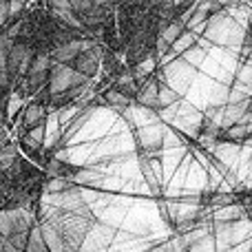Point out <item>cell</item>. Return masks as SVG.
<instances>
[{
	"label": "cell",
	"instance_id": "9",
	"mask_svg": "<svg viewBox=\"0 0 252 252\" xmlns=\"http://www.w3.org/2000/svg\"><path fill=\"white\" fill-rule=\"evenodd\" d=\"M25 2H31V0H25Z\"/></svg>",
	"mask_w": 252,
	"mask_h": 252
},
{
	"label": "cell",
	"instance_id": "3",
	"mask_svg": "<svg viewBox=\"0 0 252 252\" xmlns=\"http://www.w3.org/2000/svg\"><path fill=\"white\" fill-rule=\"evenodd\" d=\"M109 87H113L115 91H120L122 95H126L130 102L135 100V93H137V82L133 80V75H130L128 69H124L118 78H113V82H111Z\"/></svg>",
	"mask_w": 252,
	"mask_h": 252
},
{
	"label": "cell",
	"instance_id": "5",
	"mask_svg": "<svg viewBox=\"0 0 252 252\" xmlns=\"http://www.w3.org/2000/svg\"><path fill=\"white\" fill-rule=\"evenodd\" d=\"M25 250H29V252H44L47 250V244H44V239H42V232H40V223L38 221L29 228Z\"/></svg>",
	"mask_w": 252,
	"mask_h": 252
},
{
	"label": "cell",
	"instance_id": "4",
	"mask_svg": "<svg viewBox=\"0 0 252 252\" xmlns=\"http://www.w3.org/2000/svg\"><path fill=\"white\" fill-rule=\"evenodd\" d=\"M184 29H186V22H184V18H177V20H170L168 25H166L164 29L159 31V38H157V40H161L164 44H168V47H170V44H173L175 40H177V35L182 33Z\"/></svg>",
	"mask_w": 252,
	"mask_h": 252
},
{
	"label": "cell",
	"instance_id": "2",
	"mask_svg": "<svg viewBox=\"0 0 252 252\" xmlns=\"http://www.w3.org/2000/svg\"><path fill=\"white\" fill-rule=\"evenodd\" d=\"M47 118H49V109H44V106H40L35 100H31L25 109H20V118H18V122H20L22 126H27V130H29L31 126H35L40 122H47Z\"/></svg>",
	"mask_w": 252,
	"mask_h": 252
},
{
	"label": "cell",
	"instance_id": "7",
	"mask_svg": "<svg viewBox=\"0 0 252 252\" xmlns=\"http://www.w3.org/2000/svg\"><path fill=\"white\" fill-rule=\"evenodd\" d=\"M170 4H173V0H148V9H153V11H161Z\"/></svg>",
	"mask_w": 252,
	"mask_h": 252
},
{
	"label": "cell",
	"instance_id": "8",
	"mask_svg": "<svg viewBox=\"0 0 252 252\" xmlns=\"http://www.w3.org/2000/svg\"><path fill=\"white\" fill-rule=\"evenodd\" d=\"M241 2H244V0H217V4L221 9H237Z\"/></svg>",
	"mask_w": 252,
	"mask_h": 252
},
{
	"label": "cell",
	"instance_id": "6",
	"mask_svg": "<svg viewBox=\"0 0 252 252\" xmlns=\"http://www.w3.org/2000/svg\"><path fill=\"white\" fill-rule=\"evenodd\" d=\"M177 100H179V93L173 91L166 82H159V87H157V102H159V106H170Z\"/></svg>",
	"mask_w": 252,
	"mask_h": 252
},
{
	"label": "cell",
	"instance_id": "1",
	"mask_svg": "<svg viewBox=\"0 0 252 252\" xmlns=\"http://www.w3.org/2000/svg\"><path fill=\"white\" fill-rule=\"evenodd\" d=\"M102 47H104L102 42H95V44H91V47L82 49V51H80L78 56L73 58V62H71L69 66H73L78 73H82V75H87V78H93V80H95L97 71H100Z\"/></svg>",
	"mask_w": 252,
	"mask_h": 252
}]
</instances>
